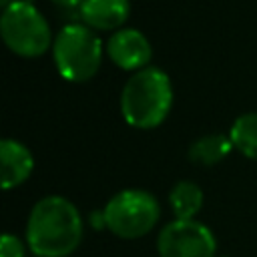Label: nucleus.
Listing matches in <instances>:
<instances>
[{
  "instance_id": "1",
  "label": "nucleus",
  "mask_w": 257,
  "mask_h": 257,
  "mask_svg": "<svg viewBox=\"0 0 257 257\" xmlns=\"http://www.w3.org/2000/svg\"><path fill=\"white\" fill-rule=\"evenodd\" d=\"M82 237L84 221L70 199L46 195L32 205L24 241L34 257H70L80 247Z\"/></svg>"
},
{
  "instance_id": "2",
  "label": "nucleus",
  "mask_w": 257,
  "mask_h": 257,
  "mask_svg": "<svg viewBox=\"0 0 257 257\" xmlns=\"http://www.w3.org/2000/svg\"><path fill=\"white\" fill-rule=\"evenodd\" d=\"M175 100L173 80L159 66L133 72L122 84L118 108L122 120L137 131H153L171 114Z\"/></svg>"
},
{
  "instance_id": "3",
  "label": "nucleus",
  "mask_w": 257,
  "mask_h": 257,
  "mask_svg": "<svg viewBox=\"0 0 257 257\" xmlns=\"http://www.w3.org/2000/svg\"><path fill=\"white\" fill-rule=\"evenodd\" d=\"M50 54L58 76L72 84H82L94 78L106 56L104 40L80 20L68 22L56 32Z\"/></svg>"
},
{
  "instance_id": "4",
  "label": "nucleus",
  "mask_w": 257,
  "mask_h": 257,
  "mask_svg": "<svg viewBox=\"0 0 257 257\" xmlns=\"http://www.w3.org/2000/svg\"><path fill=\"white\" fill-rule=\"evenodd\" d=\"M0 36L4 46L20 58H40L54 42L46 16L30 0H14L2 8Z\"/></svg>"
},
{
  "instance_id": "5",
  "label": "nucleus",
  "mask_w": 257,
  "mask_h": 257,
  "mask_svg": "<svg viewBox=\"0 0 257 257\" xmlns=\"http://www.w3.org/2000/svg\"><path fill=\"white\" fill-rule=\"evenodd\" d=\"M106 231L124 241L149 235L161 221L159 199L145 189H122L114 193L102 207Z\"/></svg>"
},
{
  "instance_id": "6",
  "label": "nucleus",
  "mask_w": 257,
  "mask_h": 257,
  "mask_svg": "<svg viewBox=\"0 0 257 257\" xmlns=\"http://www.w3.org/2000/svg\"><path fill=\"white\" fill-rule=\"evenodd\" d=\"M159 257H217L215 233L197 219H173L157 235Z\"/></svg>"
},
{
  "instance_id": "7",
  "label": "nucleus",
  "mask_w": 257,
  "mask_h": 257,
  "mask_svg": "<svg viewBox=\"0 0 257 257\" xmlns=\"http://www.w3.org/2000/svg\"><path fill=\"white\" fill-rule=\"evenodd\" d=\"M104 52L116 68L133 74L151 66L153 44L139 28L124 26L110 32V36L104 40Z\"/></svg>"
},
{
  "instance_id": "8",
  "label": "nucleus",
  "mask_w": 257,
  "mask_h": 257,
  "mask_svg": "<svg viewBox=\"0 0 257 257\" xmlns=\"http://www.w3.org/2000/svg\"><path fill=\"white\" fill-rule=\"evenodd\" d=\"M34 173V155L32 151L16 141V139H2L0 143V179L2 189L12 191L24 185L30 175Z\"/></svg>"
},
{
  "instance_id": "9",
  "label": "nucleus",
  "mask_w": 257,
  "mask_h": 257,
  "mask_svg": "<svg viewBox=\"0 0 257 257\" xmlns=\"http://www.w3.org/2000/svg\"><path fill=\"white\" fill-rule=\"evenodd\" d=\"M131 16V0H82L78 20L96 32L124 28Z\"/></svg>"
},
{
  "instance_id": "10",
  "label": "nucleus",
  "mask_w": 257,
  "mask_h": 257,
  "mask_svg": "<svg viewBox=\"0 0 257 257\" xmlns=\"http://www.w3.org/2000/svg\"><path fill=\"white\" fill-rule=\"evenodd\" d=\"M235 151L229 133H209L189 145L187 157L199 167H215Z\"/></svg>"
},
{
  "instance_id": "11",
  "label": "nucleus",
  "mask_w": 257,
  "mask_h": 257,
  "mask_svg": "<svg viewBox=\"0 0 257 257\" xmlns=\"http://www.w3.org/2000/svg\"><path fill=\"white\" fill-rule=\"evenodd\" d=\"M167 201H169V207H171L175 219L189 221V219H195L199 215V211L203 209L205 193L195 181L183 179L171 187Z\"/></svg>"
},
{
  "instance_id": "12",
  "label": "nucleus",
  "mask_w": 257,
  "mask_h": 257,
  "mask_svg": "<svg viewBox=\"0 0 257 257\" xmlns=\"http://www.w3.org/2000/svg\"><path fill=\"white\" fill-rule=\"evenodd\" d=\"M229 137L235 151L251 161H257V112L239 114L229 126Z\"/></svg>"
},
{
  "instance_id": "13",
  "label": "nucleus",
  "mask_w": 257,
  "mask_h": 257,
  "mask_svg": "<svg viewBox=\"0 0 257 257\" xmlns=\"http://www.w3.org/2000/svg\"><path fill=\"white\" fill-rule=\"evenodd\" d=\"M26 241L14 233H4L0 239V257H26Z\"/></svg>"
},
{
  "instance_id": "14",
  "label": "nucleus",
  "mask_w": 257,
  "mask_h": 257,
  "mask_svg": "<svg viewBox=\"0 0 257 257\" xmlns=\"http://www.w3.org/2000/svg\"><path fill=\"white\" fill-rule=\"evenodd\" d=\"M52 6H56L58 10H62V12H66V14H70V12H76V16H78V10H80V4H82V0H48Z\"/></svg>"
},
{
  "instance_id": "15",
  "label": "nucleus",
  "mask_w": 257,
  "mask_h": 257,
  "mask_svg": "<svg viewBox=\"0 0 257 257\" xmlns=\"http://www.w3.org/2000/svg\"><path fill=\"white\" fill-rule=\"evenodd\" d=\"M88 223H90V227H92V229H96V231H106V219H104V211H102V209L92 211V213L88 215Z\"/></svg>"
},
{
  "instance_id": "16",
  "label": "nucleus",
  "mask_w": 257,
  "mask_h": 257,
  "mask_svg": "<svg viewBox=\"0 0 257 257\" xmlns=\"http://www.w3.org/2000/svg\"><path fill=\"white\" fill-rule=\"evenodd\" d=\"M70 257H72V255H70Z\"/></svg>"
}]
</instances>
